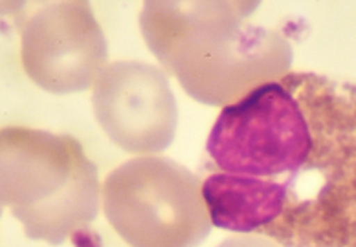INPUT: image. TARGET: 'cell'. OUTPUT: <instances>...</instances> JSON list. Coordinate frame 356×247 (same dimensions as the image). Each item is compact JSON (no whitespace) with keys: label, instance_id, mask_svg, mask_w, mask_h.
I'll list each match as a JSON object with an SVG mask.
<instances>
[{"label":"cell","instance_id":"2","mask_svg":"<svg viewBox=\"0 0 356 247\" xmlns=\"http://www.w3.org/2000/svg\"><path fill=\"white\" fill-rule=\"evenodd\" d=\"M96 165L76 137L28 126L0 134V198L31 240L67 242L99 212Z\"/></svg>","mask_w":356,"mask_h":247},{"label":"cell","instance_id":"4","mask_svg":"<svg viewBox=\"0 0 356 247\" xmlns=\"http://www.w3.org/2000/svg\"><path fill=\"white\" fill-rule=\"evenodd\" d=\"M19 31L24 74L51 94L88 90L107 66L90 0H2Z\"/></svg>","mask_w":356,"mask_h":247},{"label":"cell","instance_id":"1","mask_svg":"<svg viewBox=\"0 0 356 247\" xmlns=\"http://www.w3.org/2000/svg\"><path fill=\"white\" fill-rule=\"evenodd\" d=\"M202 183L215 227L281 247H356V85L289 71L224 106Z\"/></svg>","mask_w":356,"mask_h":247},{"label":"cell","instance_id":"7","mask_svg":"<svg viewBox=\"0 0 356 247\" xmlns=\"http://www.w3.org/2000/svg\"><path fill=\"white\" fill-rule=\"evenodd\" d=\"M217 247H281L280 244H274L266 237L259 235H237V237L226 238L220 246Z\"/></svg>","mask_w":356,"mask_h":247},{"label":"cell","instance_id":"5","mask_svg":"<svg viewBox=\"0 0 356 247\" xmlns=\"http://www.w3.org/2000/svg\"><path fill=\"white\" fill-rule=\"evenodd\" d=\"M261 0H143L140 30L163 70L182 79L250 35Z\"/></svg>","mask_w":356,"mask_h":247},{"label":"cell","instance_id":"3","mask_svg":"<svg viewBox=\"0 0 356 247\" xmlns=\"http://www.w3.org/2000/svg\"><path fill=\"white\" fill-rule=\"evenodd\" d=\"M102 200L131 247H199L213 225L199 178L168 157L140 156L114 169Z\"/></svg>","mask_w":356,"mask_h":247},{"label":"cell","instance_id":"6","mask_svg":"<svg viewBox=\"0 0 356 247\" xmlns=\"http://www.w3.org/2000/svg\"><path fill=\"white\" fill-rule=\"evenodd\" d=\"M97 123L129 154H160L175 139L178 105L168 76L142 61H116L97 76L92 94Z\"/></svg>","mask_w":356,"mask_h":247}]
</instances>
